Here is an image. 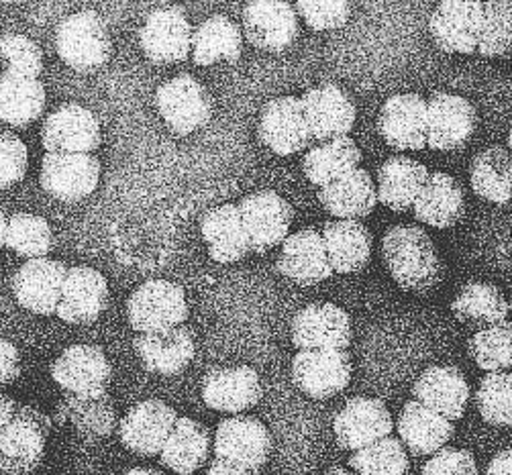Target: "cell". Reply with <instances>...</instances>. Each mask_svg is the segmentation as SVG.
I'll use <instances>...</instances> for the list:
<instances>
[{
    "mask_svg": "<svg viewBox=\"0 0 512 475\" xmlns=\"http://www.w3.org/2000/svg\"><path fill=\"white\" fill-rule=\"evenodd\" d=\"M382 259L392 280L406 292L427 294L443 276V263L429 233L417 225H396L382 239Z\"/></svg>",
    "mask_w": 512,
    "mask_h": 475,
    "instance_id": "obj_1",
    "label": "cell"
},
{
    "mask_svg": "<svg viewBox=\"0 0 512 475\" xmlns=\"http://www.w3.org/2000/svg\"><path fill=\"white\" fill-rule=\"evenodd\" d=\"M51 425L54 420L39 408L17 404L15 416L0 431V473L33 475L43 461Z\"/></svg>",
    "mask_w": 512,
    "mask_h": 475,
    "instance_id": "obj_2",
    "label": "cell"
},
{
    "mask_svg": "<svg viewBox=\"0 0 512 475\" xmlns=\"http://www.w3.org/2000/svg\"><path fill=\"white\" fill-rule=\"evenodd\" d=\"M56 49L66 66L76 72H94L113 54L109 27L96 11H80L64 19L56 31Z\"/></svg>",
    "mask_w": 512,
    "mask_h": 475,
    "instance_id": "obj_3",
    "label": "cell"
},
{
    "mask_svg": "<svg viewBox=\"0 0 512 475\" xmlns=\"http://www.w3.org/2000/svg\"><path fill=\"white\" fill-rule=\"evenodd\" d=\"M127 316L139 335L176 329L188 319V300L178 284L149 280L131 294Z\"/></svg>",
    "mask_w": 512,
    "mask_h": 475,
    "instance_id": "obj_4",
    "label": "cell"
},
{
    "mask_svg": "<svg viewBox=\"0 0 512 475\" xmlns=\"http://www.w3.org/2000/svg\"><path fill=\"white\" fill-rule=\"evenodd\" d=\"M484 29V3L443 0L429 19V33L443 54H478Z\"/></svg>",
    "mask_w": 512,
    "mask_h": 475,
    "instance_id": "obj_5",
    "label": "cell"
},
{
    "mask_svg": "<svg viewBox=\"0 0 512 475\" xmlns=\"http://www.w3.org/2000/svg\"><path fill=\"white\" fill-rule=\"evenodd\" d=\"M272 453V435L262 420L235 414L219 422L215 455L231 465L260 471Z\"/></svg>",
    "mask_w": 512,
    "mask_h": 475,
    "instance_id": "obj_6",
    "label": "cell"
},
{
    "mask_svg": "<svg viewBox=\"0 0 512 475\" xmlns=\"http://www.w3.org/2000/svg\"><path fill=\"white\" fill-rule=\"evenodd\" d=\"M429 104L417 92L390 96L378 115V133L396 151H421L427 147Z\"/></svg>",
    "mask_w": 512,
    "mask_h": 475,
    "instance_id": "obj_7",
    "label": "cell"
},
{
    "mask_svg": "<svg viewBox=\"0 0 512 475\" xmlns=\"http://www.w3.org/2000/svg\"><path fill=\"white\" fill-rule=\"evenodd\" d=\"M158 109L168 129L176 135H190L204 127L213 115V98L196 78L182 74L158 90Z\"/></svg>",
    "mask_w": 512,
    "mask_h": 475,
    "instance_id": "obj_8",
    "label": "cell"
},
{
    "mask_svg": "<svg viewBox=\"0 0 512 475\" xmlns=\"http://www.w3.org/2000/svg\"><path fill=\"white\" fill-rule=\"evenodd\" d=\"M239 210L253 253H268L288 239L294 210L278 192H253L239 202Z\"/></svg>",
    "mask_w": 512,
    "mask_h": 475,
    "instance_id": "obj_9",
    "label": "cell"
},
{
    "mask_svg": "<svg viewBox=\"0 0 512 475\" xmlns=\"http://www.w3.org/2000/svg\"><path fill=\"white\" fill-rule=\"evenodd\" d=\"M394 431V420L386 404L378 398L355 396L337 412L333 433L337 445L345 451H362Z\"/></svg>",
    "mask_w": 512,
    "mask_h": 475,
    "instance_id": "obj_10",
    "label": "cell"
},
{
    "mask_svg": "<svg viewBox=\"0 0 512 475\" xmlns=\"http://www.w3.org/2000/svg\"><path fill=\"white\" fill-rule=\"evenodd\" d=\"M294 386L313 400H329L351 382L349 353L339 349L298 351L292 361Z\"/></svg>",
    "mask_w": 512,
    "mask_h": 475,
    "instance_id": "obj_11",
    "label": "cell"
},
{
    "mask_svg": "<svg viewBox=\"0 0 512 475\" xmlns=\"http://www.w3.org/2000/svg\"><path fill=\"white\" fill-rule=\"evenodd\" d=\"M51 378L66 394L98 396L107 392L113 365L96 345H72L51 363Z\"/></svg>",
    "mask_w": 512,
    "mask_h": 475,
    "instance_id": "obj_12",
    "label": "cell"
},
{
    "mask_svg": "<svg viewBox=\"0 0 512 475\" xmlns=\"http://www.w3.org/2000/svg\"><path fill=\"white\" fill-rule=\"evenodd\" d=\"M429 104V131L427 147L433 151L462 149L478 127V113L474 104L464 96L437 90L427 100Z\"/></svg>",
    "mask_w": 512,
    "mask_h": 475,
    "instance_id": "obj_13",
    "label": "cell"
},
{
    "mask_svg": "<svg viewBox=\"0 0 512 475\" xmlns=\"http://www.w3.org/2000/svg\"><path fill=\"white\" fill-rule=\"evenodd\" d=\"M178 418L176 410L164 400H143L121 418V443L139 457L160 455Z\"/></svg>",
    "mask_w": 512,
    "mask_h": 475,
    "instance_id": "obj_14",
    "label": "cell"
},
{
    "mask_svg": "<svg viewBox=\"0 0 512 475\" xmlns=\"http://www.w3.org/2000/svg\"><path fill=\"white\" fill-rule=\"evenodd\" d=\"M100 180V162L90 153H47L41 164V188L62 202L90 196Z\"/></svg>",
    "mask_w": 512,
    "mask_h": 475,
    "instance_id": "obj_15",
    "label": "cell"
},
{
    "mask_svg": "<svg viewBox=\"0 0 512 475\" xmlns=\"http://www.w3.org/2000/svg\"><path fill=\"white\" fill-rule=\"evenodd\" d=\"M292 343L298 351L339 349L351 343L349 314L331 302H317L296 312L292 321Z\"/></svg>",
    "mask_w": 512,
    "mask_h": 475,
    "instance_id": "obj_16",
    "label": "cell"
},
{
    "mask_svg": "<svg viewBox=\"0 0 512 475\" xmlns=\"http://www.w3.org/2000/svg\"><path fill=\"white\" fill-rule=\"evenodd\" d=\"M70 268L62 261L41 257L29 259L13 278L17 302L33 314H56Z\"/></svg>",
    "mask_w": 512,
    "mask_h": 475,
    "instance_id": "obj_17",
    "label": "cell"
},
{
    "mask_svg": "<svg viewBox=\"0 0 512 475\" xmlns=\"http://www.w3.org/2000/svg\"><path fill=\"white\" fill-rule=\"evenodd\" d=\"M102 133L94 113L82 104H62L51 113L41 129L47 153H92L100 147Z\"/></svg>",
    "mask_w": 512,
    "mask_h": 475,
    "instance_id": "obj_18",
    "label": "cell"
},
{
    "mask_svg": "<svg viewBox=\"0 0 512 475\" xmlns=\"http://www.w3.org/2000/svg\"><path fill=\"white\" fill-rule=\"evenodd\" d=\"M298 13L282 0H255L243 11L247 41L270 54H280L298 37Z\"/></svg>",
    "mask_w": 512,
    "mask_h": 475,
    "instance_id": "obj_19",
    "label": "cell"
},
{
    "mask_svg": "<svg viewBox=\"0 0 512 475\" xmlns=\"http://www.w3.org/2000/svg\"><path fill=\"white\" fill-rule=\"evenodd\" d=\"M260 139L276 155H294L313 141L306 121L302 100L296 96H280L270 100L260 119Z\"/></svg>",
    "mask_w": 512,
    "mask_h": 475,
    "instance_id": "obj_20",
    "label": "cell"
},
{
    "mask_svg": "<svg viewBox=\"0 0 512 475\" xmlns=\"http://www.w3.org/2000/svg\"><path fill=\"white\" fill-rule=\"evenodd\" d=\"M192 27L178 7L153 11L139 35L143 54L149 62L168 66L188 58L192 49Z\"/></svg>",
    "mask_w": 512,
    "mask_h": 475,
    "instance_id": "obj_21",
    "label": "cell"
},
{
    "mask_svg": "<svg viewBox=\"0 0 512 475\" xmlns=\"http://www.w3.org/2000/svg\"><path fill=\"white\" fill-rule=\"evenodd\" d=\"M276 270L298 286H317L333 276L325 239L315 229H302L282 243Z\"/></svg>",
    "mask_w": 512,
    "mask_h": 475,
    "instance_id": "obj_22",
    "label": "cell"
},
{
    "mask_svg": "<svg viewBox=\"0 0 512 475\" xmlns=\"http://www.w3.org/2000/svg\"><path fill=\"white\" fill-rule=\"evenodd\" d=\"M262 382L249 365L213 367L202 380V400L209 408L241 414L262 400Z\"/></svg>",
    "mask_w": 512,
    "mask_h": 475,
    "instance_id": "obj_23",
    "label": "cell"
},
{
    "mask_svg": "<svg viewBox=\"0 0 512 475\" xmlns=\"http://www.w3.org/2000/svg\"><path fill=\"white\" fill-rule=\"evenodd\" d=\"M300 100L313 139L327 143L339 137H349L355 125L357 109L343 88L335 84H323L306 90Z\"/></svg>",
    "mask_w": 512,
    "mask_h": 475,
    "instance_id": "obj_24",
    "label": "cell"
},
{
    "mask_svg": "<svg viewBox=\"0 0 512 475\" xmlns=\"http://www.w3.org/2000/svg\"><path fill=\"white\" fill-rule=\"evenodd\" d=\"M109 304V284L107 278L94 268L88 266H76L70 268L60 306L58 316L64 323L70 325H90L98 316L105 312Z\"/></svg>",
    "mask_w": 512,
    "mask_h": 475,
    "instance_id": "obj_25",
    "label": "cell"
},
{
    "mask_svg": "<svg viewBox=\"0 0 512 475\" xmlns=\"http://www.w3.org/2000/svg\"><path fill=\"white\" fill-rule=\"evenodd\" d=\"M413 398L453 422L466 412L470 402V386L457 367L433 365L425 369L415 382Z\"/></svg>",
    "mask_w": 512,
    "mask_h": 475,
    "instance_id": "obj_26",
    "label": "cell"
},
{
    "mask_svg": "<svg viewBox=\"0 0 512 475\" xmlns=\"http://www.w3.org/2000/svg\"><path fill=\"white\" fill-rule=\"evenodd\" d=\"M133 349L151 374L178 376L194 359V335L186 327L135 337Z\"/></svg>",
    "mask_w": 512,
    "mask_h": 475,
    "instance_id": "obj_27",
    "label": "cell"
},
{
    "mask_svg": "<svg viewBox=\"0 0 512 475\" xmlns=\"http://www.w3.org/2000/svg\"><path fill=\"white\" fill-rule=\"evenodd\" d=\"M51 420L58 422V425L70 422L82 439L100 441L115 433L119 416L115 402L107 392L98 396L66 394L64 400L56 406Z\"/></svg>",
    "mask_w": 512,
    "mask_h": 475,
    "instance_id": "obj_28",
    "label": "cell"
},
{
    "mask_svg": "<svg viewBox=\"0 0 512 475\" xmlns=\"http://www.w3.org/2000/svg\"><path fill=\"white\" fill-rule=\"evenodd\" d=\"M396 429L406 451H411L415 457L439 453L455 433L451 420L429 410L417 400L404 404Z\"/></svg>",
    "mask_w": 512,
    "mask_h": 475,
    "instance_id": "obj_29",
    "label": "cell"
},
{
    "mask_svg": "<svg viewBox=\"0 0 512 475\" xmlns=\"http://www.w3.org/2000/svg\"><path fill=\"white\" fill-rule=\"evenodd\" d=\"M378 202L388 206L392 213H406L411 210L423 192L429 170L425 164L413 157L394 155L378 166Z\"/></svg>",
    "mask_w": 512,
    "mask_h": 475,
    "instance_id": "obj_30",
    "label": "cell"
},
{
    "mask_svg": "<svg viewBox=\"0 0 512 475\" xmlns=\"http://www.w3.org/2000/svg\"><path fill=\"white\" fill-rule=\"evenodd\" d=\"M413 210L419 223L433 229H451L466 215L464 188L445 172H431Z\"/></svg>",
    "mask_w": 512,
    "mask_h": 475,
    "instance_id": "obj_31",
    "label": "cell"
},
{
    "mask_svg": "<svg viewBox=\"0 0 512 475\" xmlns=\"http://www.w3.org/2000/svg\"><path fill=\"white\" fill-rule=\"evenodd\" d=\"M319 202L339 221H360L378 206V188L368 170L357 168L341 180L319 190Z\"/></svg>",
    "mask_w": 512,
    "mask_h": 475,
    "instance_id": "obj_32",
    "label": "cell"
},
{
    "mask_svg": "<svg viewBox=\"0 0 512 475\" xmlns=\"http://www.w3.org/2000/svg\"><path fill=\"white\" fill-rule=\"evenodd\" d=\"M202 239L209 243L211 257L219 263H235L251 253L239 204H221L200 221Z\"/></svg>",
    "mask_w": 512,
    "mask_h": 475,
    "instance_id": "obj_33",
    "label": "cell"
},
{
    "mask_svg": "<svg viewBox=\"0 0 512 475\" xmlns=\"http://www.w3.org/2000/svg\"><path fill=\"white\" fill-rule=\"evenodd\" d=\"M325 247L333 272L355 274L364 270L374 247L372 231L360 221H331L323 227Z\"/></svg>",
    "mask_w": 512,
    "mask_h": 475,
    "instance_id": "obj_34",
    "label": "cell"
},
{
    "mask_svg": "<svg viewBox=\"0 0 512 475\" xmlns=\"http://www.w3.org/2000/svg\"><path fill=\"white\" fill-rule=\"evenodd\" d=\"M451 312L462 325L482 331L502 321H508L510 302L498 286L486 282H472L466 284L453 298Z\"/></svg>",
    "mask_w": 512,
    "mask_h": 475,
    "instance_id": "obj_35",
    "label": "cell"
},
{
    "mask_svg": "<svg viewBox=\"0 0 512 475\" xmlns=\"http://www.w3.org/2000/svg\"><path fill=\"white\" fill-rule=\"evenodd\" d=\"M209 451L211 431L202 422L182 416L160 453V461L178 475H192L207 461Z\"/></svg>",
    "mask_w": 512,
    "mask_h": 475,
    "instance_id": "obj_36",
    "label": "cell"
},
{
    "mask_svg": "<svg viewBox=\"0 0 512 475\" xmlns=\"http://www.w3.org/2000/svg\"><path fill=\"white\" fill-rule=\"evenodd\" d=\"M45 88L41 80L5 72L0 76V121L25 129L35 123L45 109Z\"/></svg>",
    "mask_w": 512,
    "mask_h": 475,
    "instance_id": "obj_37",
    "label": "cell"
},
{
    "mask_svg": "<svg viewBox=\"0 0 512 475\" xmlns=\"http://www.w3.org/2000/svg\"><path fill=\"white\" fill-rule=\"evenodd\" d=\"M362 151L351 137H339L319 143L306 153L302 170L315 186L325 188L360 168Z\"/></svg>",
    "mask_w": 512,
    "mask_h": 475,
    "instance_id": "obj_38",
    "label": "cell"
},
{
    "mask_svg": "<svg viewBox=\"0 0 512 475\" xmlns=\"http://www.w3.org/2000/svg\"><path fill=\"white\" fill-rule=\"evenodd\" d=\"M243 51L241 29L225 15L204 21L192 35V60L196 66L237 62Z\"/></svg>",
    "mask_w": 512,
    "mask_h": 475,
    "instance_id": "obj_39",
    "label": "cell"
},
{
    "mask_svg": "<svg viewBox=\"0 0 512 475\" xmlns=\"http://www.w3.org/2000/svg\"><path fill=\"white\" fill-rule=\"evenodd\" d=\"M470 184L476 196L492 204L512 202V155L500 145L480 151L470 168Z\"/></svg>",
    "mask_w": 512,
    "mask_h": 475,
    "instance_id": "obj_40",
    "label": "cell"
},
{
    "mask_svg": "<svg viewBox=\"0 0 512 475\" xmlns=\"http://www.w3.org/2000/svg\"><path fill=\"white\" fill-rule=\"evenodd\" d=\"M468 353L474 363L488 374L508 372L512 367V321H502L476 331L468 341Z\"/></svg>",
    "mask_w": 512,
    "mask_h": 475,
    "instance_id": "obj_41",
    "label": "cell"
},
{
    "mask_svg": "<svg viewBox=\"0 0 512 475\" xmlns=\"http://www.w3.org/2000/svg\"><path fill=\"white\" fill-rule=\"evenodd\" d=\"M349 467L357 475H406L411 469V459L400 439L386 437L362 451H355L349 457Z\"/></svg>",
    "mask_w": 512,
    "mask_h": 475,
    "instance_id": "obj_42",
    "label": "cell"
},
{
    "mask_svg": "<svg viewBox=\"0 0 512 475\" xmlns=\"http://www.w3.org/2000/svg\"><path fill=\"white\" fill-rule=\"evenodd\" d=\"M7 247L27 259H41L54 249V231L43 217L15 213L9 219Z\"/></svg>",
    "mask_w": 512,
    "mask_h": 475,
    "instance_id": "obj_43",
    "label": "cell"
},
{
    "mask_svg": "<svg viewBox=\"0 0 512 475\" xmlns=\"http://www.w3.org/2000/svg\"><path fill=\"white\" fill-rule=\"evenodd\" d=\"M480 416L494 427H512V374H486L474 394Z\"/></svg>",
    "mask_w": 512,
    "mask_h": 475,
    "instance_id": "obj_44",
    "label": "cell"
},
{
    "mask_svg": "<svg viewBox=\"0 0 512 475\" xmlns=\"http://www.w3.org/2000/svg\"><path fill=\"white\" fill-rule=\"evenodd\" d=\"M478 54L482 58H504L512 54V3L508 0L484 3V29Z\"/></svg>",
    "mask_w": 512,
    "mask_h": 475,
    "instance_id": "obj_45",
    "label": "cell"
},
{
    "mask_svg": "<svg viewBox=\"0 0 512 475\" xmlns=\"http://www.w3.org/2000/svg\"><path fill=\"white\" fill-rule=\"evenodd\" d=\"M0 58H3L7 72L23 78L39 80L43 72V51L41 47L19 33L0 37Z\"/></svg>",
    "mask_w": 512,
    "mask_h": 475,
    "instance_id": "obj_46",
    "label": "cell"
},
{
    "mask_svg": "<svg viewBox=\"0 0 512 475\" xmlns=\"http://www.w3.org/2000/svg\"><path fill=\"white\" fill-rule=\"evenodd\" d=\"M294 9L315 31L341 29L351 17V5L345 0H298Z\"/></svg>",
    "mask_w": 512,
    "mask_h": 475,
    "instance_id": "obj_47",
    "label": "cell"
},
{
    "mask_svg": "<svg viewBox=\"0 0 512 475\" xmlns=\"http://www.w3.org/2000/svg\"><path fill=\"white\" fill-rule=\"evenodd\" d=\"M29 166L27 145L15 133H0V190L19 184Z\"/></svg>",
    "mask_w": 512,
    "mask_h": 475,
    "instance_id": "obj_48",
    "label": "cell"
},
{
    "mask_svg": "<svg viewBox=\"0 0 512 475\" xmlns=\"http://www.w3.org/2000/svg\"><path fill=\"white\" fill-rule=\"evenodd\" d=\"M421 475H480V471L470 451L445 447L431 455Z\"/></svg>",
    "mask_w": 512,
    "mask_h": 475,
    "instance_id": "obj_49",
    "label": "cell"
},
{
    "mask_svg": "<svg viewBox=\"0 0 512 475\" xmlns=\"http://www.w3.org/2000/svg\"><path fill=\"white\" fill-rule=\"evenodd\" d=\"M21 376V355L19 349L0 337V388L13 384Z\"/></svg>",
    "mask_w": 512,
    "mask_h": 475,
    "instance_id": "obj_50",
    "label": "cell"
},
{
    "mask_svg": "<svg viewBox=\"0 0 512 475\" xmlns=\"http://www.w3.org/2000/svg\"><path fill=\"white\" fill-rule=\"evenodd\" d=\"M486 475H512V449L496 453L486 467Z\"/></svg>",
    "mask_w": 512,
    "mask_h": 475,
    "instance_id": "obj_51",
    "label": "cell"
},
{
    "mask_svg": "<svg viewBox=\"0 0 512 475\" xmlns=\"http://www.w3.org/2000/svg\"><path fill=\"white\" fill-rule=\"evenodd\" d=\"M207 475H262V473L260 471H253V469H243V467L231 465V463L221 461V459H215L213 465L209 467Z\"/></svg>",
    "mask_w": 512,
    "mask_h": 475,
    "instance_id": "obj_52",
    "label": "cell"
},
{
    "mask_svg": "<svg viewBox=\"0 0 512 475\" xmlns=\"http://www.w3.org/2000/svg\"><path fill=\"white\" fill-rule=\"evenodd\" d=\"M17 404H19V402H15L11 396L0 392V431H3V429L9 425V422H11V418L15 416Z\"/></svg>",
    "mask_w": 512,
    "mask_h": 475,
    "instance_id": "obj_53",
    "label": "cell"
},
{
    "mask_svg": "<svg viewBox=\"0 0 512 475\" xmlns=\"http://www.w3.org/2000/svg\"><path fill=\"white\" fill-rule=\"evenodd\" d=\"M7 229H9V221L3 210H0V249L7 245Z\"/></svg>",
    "mask_w": 512,
    "mask_h": 475,
    "instance_id": "obj_54",
    "label": "cell"
},
{
    "mask_svg": "<svg viewBox=\"0 0 512 475\" xmlns=\"http://www.w3.org/2000/svg\"><path fill=\"white\" fill-rule=\"evenodd\" d=\"M125 475H164V473L158 469H149V467H135V469L127 471Z\"/></svg>",
    "mask_w": 512,
    "mask_h": 475,
    "instance_id": "obj_55",
    "label": "cell"
},
{
    "mask_svg": "<svg viewBox=\"0 0 512 475\" xmlns=\"http://www.w3.org/2000/svg\"><path fill=\"white\" fill-rule=\"evenodd\" d=\"M323 475H357V473L347 471V469H343V467H331V469H329V471H325Z\"/></svg>",
    "mask_w": 512,
    "mask_h": 475,
    "instance_id": "obj_56",
    "label": "cell"
},
{
    "mask_svg": "<svg viewBox=\"0 0 512 475\" xmlns=\"http://www.w3.org/2000/svg\"><path fill=\"white\" fill-rule=\"evenodd\" d=\"M508 147H510V155H512V131L508 133Z\"/></svg>",
    "mask_w": 512,
    "mask_h": 475,
    "instance_id": "obj_57",
    "label": "cell"
},
{
    "mask_svg": "<svg viewBox=\"0 0 512 475\" xmlns=\"http://www.w3.org/2000/svg\"><path fill=\"white\" fill-rule=\"evenodd\" d=\"M510 310H512V292H510Z\"/></svg>",
    "mask_w": 512,
    "mask_h": 475,
    "instance_id": "obj_58",
    "label": "cell"
}]
</instances>
